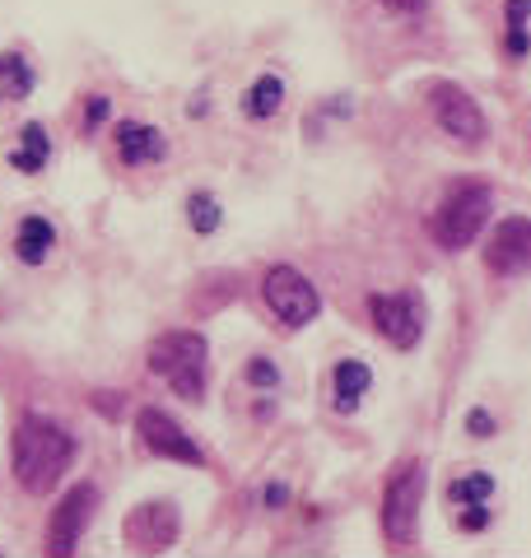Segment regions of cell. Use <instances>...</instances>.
Returning <instances> with one entry per match:
<instances>
[{"instance_id": "1", "label": "cell", "mask_w": 531, "mask_h": 558, "mask_svg": "<svg viewBox=\"0 0 531 558\" xmlns=\"http://www.w3.org/2000/svg\"><path fill=\"white\" fill-rule=\"evenodd\" d=\"M71 461H75V438L61 424L28 414L24 424L14 428L10 465H14V480H20L28 494H51L65 470H71Z\"/></svg>"}, {"instance_id": "2", "label": "cell", "mask_w": 531, "mask_h": 558, "mask_svg": "<svg viewBox=\"0 0 531 558\" xmlns=\"http://www.w3.org/2000/svg\"><path fill=\"white\" fill-rule=\"evenodd\" d=\"M205 336L196 330H168L149 344V373L164 377L182 400H201L205 396Z\"/></svg>"}, {"instance_id": "3", "label": "cell", "mask_w": 531, "mask_h": 558, "mask_svg": "<svg viewBox=\"0 0 531 558\" xmlns=\"http://www.w3.org/2000/svg\"><path fill=\"white\" fill-rule=\"evenodd\" d=\"M485 219H490V186L461 182L438 201V209L430 215V238L443 252H467L475 242V233L485 229Z\"/></svg>"}, {"instance_id": "4", "label": "cell", "mask_w": 531, "mask_h": 558, "mask_svg": "<svg viewBox=\"0 0 531 558\" xmlns=\"http://www.w3.org/2000/svg\"><path fill=\"white\" fill-rule=\"evenodd\" d=\"M420 502H424V465L406 461L397 475H391L387 498H383V531L391 545H410V539H415Z\"/></svg>"}, {"instance_id": "5", "label": "cell", "mask_w": 531, "mask_h": 558, "mask_svg": "<svg viewBox=\"0 0 531 558\" xmlns=\"http://www.w3.org/2000/svg\"><path fill=\"white\" fill-rule=\"evenodd\" d=\"M373 312V326L378 336L397 349H415L424 336V299L415 289H401V293H373L369 299Z\"/></svg>"}, {"instance_id": "6", "label": "cell", "mask_w": 531, "mask_h": 558, "mask_svg": "<svg viewBox=\"0 0 531 558\" xmlns=\"http://www.w3.org/2000/svg\"><path fill=\"white\" fill-rule=\"evenodd\" d=\"M262 299H266V307L276 312L285 326H307L322 312L317 289L307 284V279L294 266H276V270H270L262 279Z\"/></svg>"}, {"instance_id": "7", "label": "cell", "mask_w": 531, "mask_h": 558, "mask_svg": "<svg viewBox=\"0 0 531 558\" xmlns=\"http://www.w3.org/2000/svg\"><path fill=\"white\" fill-rule=\"evenodd\" d=\"M430 108H434V117H438V126L448 131L457 145H481V140L490 135L485 112L475 108V98L461 89V84H434Z\"/></svg>"}, {"instance_id": "8", "label": "cell", "mask_w": 531, "mask_h": 558, "mask_svg": "<svg viewBox=\"0 0 531 558\" xmlns=\"http://www.w3.org/2000/svg\"><path fill=\"white\" fill-rule=\"evenodd\" d=\"M94 508H98V488L94 484H75L57 508H51V521H47V554H75L84 526L94 521Z\"/></svg>"}, {"instance_id": "9", "label": "cell", "mask_w": 531, "mask_h": 558, "mask_svg": "<svg viewBox=\"0 0 531 558\" xmlns=\"http://www.w3.org/2000/svg\"><path fill=\"white\" fill-rule=\"evenodd\" d=\"M485 266L494 275H508V279L531 270V219L512 215V219H504L499 229L490 233V242H485Z\"/></svg>"}, {"instance_id": "10", "label": "cell", "mask_w": 531, "mask_h": 558, "mask_svg": "<svg viewBox=\"0 0 531 558\" xmlns=\"http://www.w3.org/2000/svg\"><path fill=\"white\" fill-rule=\"evenodd\" d=\"M178 539V512L173 502H141L126 517V545L135 554H164Z\"/></svg>"}, {"instance_id": "11", "label": "cell", "mask_w": 531, "mask_h": 558, "mask_svg": "<svg viewBox=\"0 0 531 558\" xmlns=\"http://www.w3.org/2000/svg\"><path fill=\"white\" fill-rule=\"evenodd\" d=\"M135 428H141L145 447L154 451V457L164 461H182V465H201V447L192 442V433H182L178 418H168L164 410H141V418H135Z\"/></svg>"}, {"instance_id": "12", "label": "cell", "mask_w": 531, "mask_h": 558, "mask_svg": "<svg viewBox=\"0 0 531 558\" xmlns=\"http://www.w3.org/2000/svg\"><path fill=\"white\" fill-rule=\"evenodd\" d=\"M117 149H122L126 163H154V159H164L168 154L164 135L154 126H141V121H126V126L117 131Z\"/></svg>"}, {"instance_id": "13", "label": "cell", "mask_w": 531, "mask_h": 558, "mask_svg": "<svg viewBox=\"0 0 531 558\" xmlns=\"http://www.w3.org/2000/svg\"><path fill=\"white\" fill-rule=\"evenodd\" d=\"M373 387V373H369V363H336V410H354L359 405V396H364Z\"/></svg>"}, {"instance_id": "14", "label": "cell", "mask_w": 531, "mask_h": 558, "mask_svg": "<svg viewBox=\"0 0 531 558\" xmlns=\"http://www.w3.org/2000/svg\"><path fill=\"white\" fill-rule=\"evenodd\" d=\"M20 256L28 260V266H38V260H47V252L57 247V233H51V223L47 219H38V215H28L24 223H20Z\"/></svg>"}, {"instance_id": "15", "label": "cell", "mask_w": 531, "mask_h": 558, "mask_svg": "<svg viewBox=\"0 0 531 558\" xmlns=\"http://www.w3.org/2000/svg\"><path fill=\"white\" fill-rule=\"evenodd\" d=\"M280 102H285V84H280L276 75H262V80H256L252 89H248L243 108H248V117H276Z\"/></svg>"}, {"instance_id": "16", "label": "cell", "mask_w": 531, "mask_h": 558, "mask_svg": "<svg viewBox=\"0 0 531 558\" xmlns=\"http://www.w3.org/2000/svg\"><path fill=\"white\" fill-rule=\"evenodd\" d=\"M33 94V70L24 57H0V102L5 98H28Z\"/></svg>"}, {"instance_id": "17", "label": "cell", "mask_w": 531, "mask_h": 558, "mask_svg": "<svg viewBox=\"0 0 531 558\" xmlns=\"http://www.w3.org/2000/svg\"><path fill=\"white\" fill-rule=\"evenodd\" d=\"M47 131L38 126V121H28V126H24V149L20 154H10V163L14 168H20V172H38L43 163H47Z\"/></svg>"}, {"instance_id": "18", "label": "cell", "mask_w": 531, "mask_h": 558, "mask_svg": "<svg viewBox=\"0 0 531 558\" xmlns=\"http://www.w3.org/2000/svg\"><path fill=\"white\" fill-rule=\"evenodd\" d=\"M527 14H531V0H508V5H504L508 51H512V57H527V51H531V43H527Z\"/></svg>"}, {"instance_id": "19", "label": "cell", "mask_w": 531, "mask_h": 558, "mask_svg": "<svg viewBox=\"0 0 531 558\" xmlns=\"http://www.w3.org/2000/svg\"><path fill=\"white\" fill-rule=\"evenodd\" d=\"M490 494H494V480L490 475H467V480H452L448 484V498L452 502H467V508H481Z\"/></svg>"}, {"instance_id": "20", "label": "cell", "mask_w": 531, "mask_h": 558, "mask_svg": "<svg viewBox=\"0 0 531 558\" xmlns=\"http://www.w3.org/2000/svg\"><path fill=\"white\" fill-rule=\"evenodd\" d=\"M186 219H192V229H196V233H215V229H219V219H225V215H219V201H215V196H205V191H201V196L186 201Z\"/></svg>"}, {"instance_id": "21", "label": "cell", "mask_w": 531, "mask_h": 558, "mask_svg": "<svg viewBox=\"0 0 531 558\" xmlns=\"http://www.w3.org/2000/svg\"><path fill=\"white\" fill-rule=\"evenodd\" d=\"M248 381H252V387H276V381H280V373H276V363L256 359V363H252V368H248Z\"/></svg>"}, {"instance_id": "22", "label": "cell", "mask_w": 531, "mask_h": 558, "mask_svg": "<svg viewBox=\"0 0 531 558\" xmlns=\"http://www.w3.org/2000/svg\"><path fill=\"white\" fill-rule=\"evenodd\" d=\"M391 14H401V20H415V14L430 10V0H383Z\"/></svg>"}, {"instance_id": "23", "label": "cell", "mask_w": 531, "mask_h": 558, "mask_svg": "<svg viewBox=\"0 0 531 558\" xmlns=\"http://www.w3.org/2000/svg\"><path fill=\"white\" fill-rule=\"evenodd\" d=\"M467 428L475 433V438H490V433H494V418H490L485 410H471V414H467Z\"/></svg>"}, {"instance_id": "24", "label": "cell", "mask_w": 531, "mask_h": 558, "mask_svg": "<svg viewBox=\"0 0 531 558\" xmlns=\"http://www.w3.org/2000/svg\"><path fill=\"white\" fill-rule=\"evenodd\" d=\"M102 117H108V98H94V102H89V112H84V121H89V126H98Z\"/></svg>"}, {"instance_id": "25", "label": "cell", "mask_w": 531, "mask_h": 558, "mask_svg": "<svg viewBox=\"0 0 531 558\" xmlns=\"http://www.w3.org/2000/svg\"><path fill=\"white\" fill-rule=\"evenodd\" d=\"M285 498H289V488H285V484H270V488H266V502H270V508H280Z\"/></svg>"}, {"instance_id": "26", "label": "cell", "mask_w": 531, "mask_h": 558, "mask_svg": "<svg viewBox=\"0 0 531 558\" xmlns=\"http://www.w3.org/2000/svg\"><path fill=\"white\" fill-rule=\"evenodd\" d=\"M485 521H490V512H467V517H461V526H467V531H481Z\"/></svg>"}]
</instances>
